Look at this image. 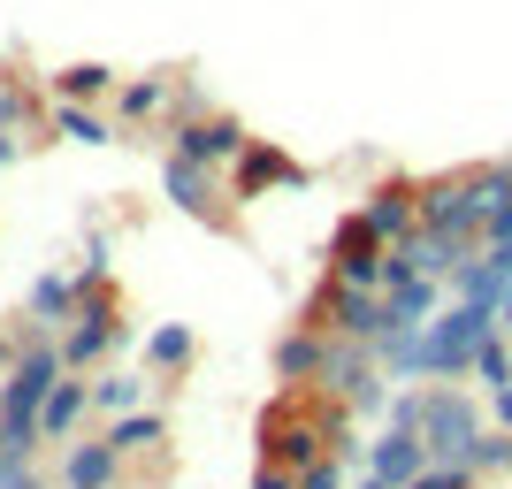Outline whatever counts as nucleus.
I'll return each mask as SVG.
<instances>
[{
	"label": "nucleus",
	"instance_id": "nucleus-20",
	"mask_svg": "<svg viewBox=\"0 0 512 489\" xmlns=\"http://www.w3.org/2000/svg\"><path fill=\"white\" fill-rule=\"evenodd\" d=\"M100 436H107L115 451H123V459H146V451H161V444H169V421H161L153 405H130V413H115V421H107Z\"/></svg>",
	"mask_w": 512,
	"mask_h": 489
},
{
	"label": "nucleus",
	"instance_id": "nucleus-34",
	"mask_svg": "<svg viewBox=\"0 0 512 489\" xmlns=\"http://www.w3.org/2000/svg\"><path fill=\"white\" fill-rule=\"evenodd\" d=\"M497 329L512 337V283H505V306H497Z\"/></svg>",
	"mask_w": 512,
	"mask_h": 489
},
{
	"label": "nucleus",
	"instance_id": "nucleus-15",
	"mask_svg": "<svg viewBox=\"0 0 512 489\" xmlns=\"http://www.w3.org/2000/svg\"><path fill=\"white\" fill-rule=\"evenodd\" d=\"M115 482H123V451L107 444V436L62 444V489H115Z\"/></svg>",
	"mask_w": 512,
	"mask_h": 489
},
{
	"label": "nucleus",
	"instance_id": "nucleus-13",
	"mask_svg": "<svg viewBox=\"0 0 512 489\" xmlns=\"http://www.w3.org/2000/svg\"><path fill=\"white\" fill-rule=\"evenodd\" d=\"M360 214L375 222V237H413L421 230V184H406V176H390V184H375V192L360 199Z\"/></svg>",
	"mask_w": 512,
	"mask_h": 489
},
{
	"label": "nucleus",
	"instance_id": "nucleus-30",
	"mask_svg": "<svg viewBox=\"0 0 512 489\" xmlns=\"http://www.w3.org/2000/svg\"><path fill=\"white\" fill-rule=\"evenodd\" d=\"M390 421L421 428V390H390Z\"/></svg>",
	"mask_w": 512,
	"mask_h": 489
},
{
	"label": "nucleus",
	"instance_id": "nucleus-1",
	"mask_svg": "<svg viewBox=\"0 0 512 489\" xmlns=\"http://www.w3.org/2000/svg\"><path fill=\"white\" fill-rule=\"evenodd\" d=\"M69 375L62 360V337L54 329H31L16 344V367H8V383H0V444L8 451H39L46 444V390Z\"/></svg>",
	"mask_w": 512,
	"mask_h": 489
},
{
	"label": "nucleus",
	"instance_id": "nucleus-18",
	"mask_svg": "<svg viewBox=\"0 0 512 489\" xmlns=\"http://www.w3.org/2000/svg\"><path fill=\"white\" fill-rule=\"evenodd\" d=\"M85 413H92V375L69 367L62 383L46 390V444H77V436H85Z\"/></svg>",
	"mask_w": 512,
	"mask_h": 489
},
{
	"label": "nucleus",
	"instance_id": "nucleus-8",
	"mask_svg": "<svg viewBox=\"0 0 512 489\" xmlns=\"http://www.w3.org/2000/svg\"><path fill=\"white\" fill-rule=\"evenodd\" d=\"M169 146L192 153V161H207V169H230L237 153L253 146V130L237 123V115H222V107H199V115H176L169 123Z\"/></svg>",
	"mask_w": 512,
	"mask_h": 489
},
{
	"label": "nucleus",
	"instance_id": "nucleus-19",
	"mask_svg": "<svg viewBox=\"0 0 512 489\" xmlns=\"http://www.w3.org/2000/svg\"><path fill=\"white\" fill-rule=\"evenodd\" d=\"M77 306H85V298H77V276H39V283H31V298H23L31 329H54V337L77 321Z\"/></svg>",
	"mask_w": 512,
	"mask_h": 489
},
{
	"label": "nucleus",
	"instance_id": "nucleus-36",
	"mask_svg": "<svg viewBox=\"0 0 512 489\" xmlns=\"http://www.w3.org/2000/svg\"><path fill=\"white\" fill-rule=\"evenodd\" d=\"M360 489H390V482H383V474H367V482H360Z\"/></svg>",
	"mask_w": 512,
	"mask_h": 489
},
{
	"label": "nucleus",
	"instance_id": "nucleus-16",
	"mask_svg": "<svg viewBox=\"0 0 512 489\" xmlns=\"http://www.w3.org/2000/svg\"><path fill=\"white\" fill-rule=\"evenodd\" d=\"M161 115H176V77H123L115 85V123L123 130H153Z\"/></svg>",
	"mask_w": 512,
	"mask_h": 489
},
{
	"label": "nucleus",
	"instance_id": "nucleus-24",
	"mask_svg": "<svg viewBox=\"0 0 512 489\" xmlns=\"http://www.w3.org/2000/svg\"><path fill=\"white\" fill-rule=\"evenodd\" d=\"M390 298V329H421L436 306H444V276H413V283H398V291H383Z\"/></svg>",
	"mask_w": 512,
	"mask_h": 489
},
{
	"label": "nucleus",
	"instance_id": "nucleus-29",
	"mask_svg": "<svg viewBox=\"0 0 512 489\" xmlns=\"http://www.w3.org/2000/svg\"><path fill=\"white\" fill-rule=\"evenodd\" d=\"M77 283H107V237H85V260H77Z\"/></svg>",
	"mask_w": 512,
	"mask_h": 489
},
{
	"label": "nucleus",
	"instance_id": "nucleus-28",
	"mask_svg": "<svg viewBox=\"0 0 512 489\" xmlns=\"http://www.w3.org/2000/svg\"><path fill=\"white\" fill-rule=\"evenodd\" d=\"M23 123H31V92L0 77V130H23Z\"/></svg>",
	"mask_w": 512,
	"mask_h": 489
},
{
	"label": "nucleus",
	"instance_id": "nucleus-5",
	"mask_svg": "<svg viewBox=\"0 0 512 489\" xmlns=\"http://www.w3.org/2000/svg\"><path fill=\"white\" fill-rule=\"evenodd\" d=\"M421 436H428V459H467L474 436H482V413H474L451 383L428 375L421 383Z\"/></svg>",
	"mask_w": 512,
	"mask_h": 489
},
{
	"label": "nucleus",
	"instance_id": "nucleus-9",
	"mask_svg": "<svg viewBox=\"0 0 512 489\" xmlns=\"http://www.w3.org/2000/svg\"><path fill=\"white\" fill-rule=\"evenodd\" d=\"M383 253H390V237H375V222H367L360 207L329 230V276L337 283H375V291H383Z\"/></svg>",
	"mask_w": 512,
	"mask_h": 489
},
{
	"label": "nucleus",
	"instance_id": "nucleus-6",
	"mask_svg": "<svg viewBox=\"0 0 512 489\" xmlns=\"http://www.w3.org/2000/svg\"><path fill=\"white\" fill-rule=\"evenodd\" d=\"M123 344H130V321L115 314V298H85L77 321L62 329V360L77 367V375H92V367H107Z\"/></svg>",
	"mask_w": 512,
	"mask_h": 489
},
{
	"label": "nucleus",
	"instance_id": "nucleus-17",
	"mask_svg": "<svg viewBox=\"0 0 512 489\" xmlns=\"http://www.w3.org/2000/svg\"><path fill=\"white\" fill-rule=\"evenodd\" d=\"M46 123H54V138H69V146H123V123H115L100 100H54Z\"/></svg>",
	"mask_w": 512,
	"mask_h": 489
},
{
	"label": "nucleus",
	"instance_id": "nucleus-3",
	"mask_svg": "<svg viewBox=\"0 0 512 489\" xmlns=\"http://www.w3.org/2000/svg\"><path fill=\"white\" fill-rule=\"evenodd\" d=\"M390 375H383V352L360 337H337L329 344V375H321L314 390H329L337 405H360V413H390Z\"/></svg>",
	"mask_w": 512,
	"mask_h": 489
},
{
	"label": "nucleus",
	"instance_id": "nucleus-27",
	"mask_svg": "<svg viewBox=\"0 0 512 489\" xmlns=\"http://www.w3.org/2000/svg\"><path fill=\"white\" fill-rule=\"evenodd\" d=\"M406 489H474V459H428Z\"/></svg>",
	"mask_w": 512,
	"mask_h": 489
},
{
	"label": "nucleus",
	"instance_id": "nucleus-2",
	"mask_svg": "<svg viewBox=\"0 0 512 489\" xmlns=\"http://www.w3.org/2000/svg\"><path fill=\"white\" fill-rule=\"evenodd\" d=\"M490 329H497V306H474V298L436 306V314L421 321V375H436V383L474 375V352H482V337H490Z\"/></svg>",
	"mask_w": 512,
	"mask_h": 489
},
{
	"label": "nucleus",
	"instance_id": "nucleus-14",
	"mask_svg": "<svg viewBox=\"0 0 512 489\" xmlns=\"http://www.w3.org/2000/svg\"><path fill=\"white\" fill-rule=\"evenodd\" d=\"M329 329H314V321H299L291 337L276 344V383H291V390H306V383H321L329 375Z\"/></svg>",
	"mask_w": 512,
	"mask_h": 489
},
{
	"label": "nucleus",
	"instance_id": "nucleus-11",
	"mask_svg": "<svg viewBox=\"0 0 512 489\" xmlns=\"http://www.w3.org/2000/svg\"><path fill=\"white\" fill-rule=\"evenodd\" d=\"M421 222L428 230H444V237H459V245H474V237L490 230V214L474 207V192H467V176H459V184H421Z\"/></svg>",
	"mask_w": 512,
	"mask_h": 489
},
{
	"label": "nucleus",
	"instance_id": "nucleus-22",
	"mask_svg": "<svg viewBox=\"0 0 512 489\" xmlns=\"http://www.w3.org/2000/svg\"><path fill=\"white\" fill-rule=\"evenodd\" d=\"M505 268H497L490 253H467L459 268H451V298H474V306H505Z\"/></svg>",
	"mask_w": 512,
	"mask_h": 489
},
{
	"label": "nucleus",
	"instance_id": "nucleus-31",
	"mask_svg": "<svg viewBox=\"0 0 512 489\" xmlns=\"http://www.w3.org/2000/svg\"><path fill=\"white\" fill-rule=\"evenodd\" d=\"M253 489H299V474H291V467H276V459H260Z\"/></svg>",
	"mask_w": 512,
	"mask_h": 489
},
{
	"label": "nucleus",
	"instance_id": "nucleus-25",
	"mask_svg": "<svg viewBox=\"0 0 512 489\" xmlns=\"http://www.w3.org/2000/svg\"><path fill=\"white\" fill-rule=\"evenodd\" d=\"M130 405H146V375H123V367H92V413H130Z\"/></svg>",
	"mask_w": 512,
	"mask_h": 489
},
{
	"label": "nucleus",
	"instance_id": "nucleus-35",
	"mask_svg": "<svg viewBox=\"0 0 512 489\" xmlns=\"http://www.w3.org/2000/svg\"><path fill=\"white\" fill-rule=\"evenodd\" d=\"M8 367H16V344H0V375H8Z\"/></svg>",
	"mask_w": 512,
	"mask_h": 489
},
{
	"label": "nucleus",
	"instance_id": "nucleus-33",
	"mask_svg": "<svg viewBox=\"0 0 512 489\" xmlns=\"http://www.w3.org/2000/svg\"><path fill=\"white\" fill-rule=\"evenodd\" d=\"M497 428H512V390H497Z\"/></svg>",
	"mask_w": 512,
	"mask_h": 489
},
{
	"label": "nucleus",
	"instance_id": "nucleus-23",
	"mask_svg": "<svg viewBox=\"0 0 512 489\" xmlns=\"http://www.w3.org/2000/svg\"><path fill=\"white\" fill-rule=\"evenodd\" d=\"M115 85H123V77H115L107 62H69V69H54V77H46V92H54V100H115Z\"/></svg>",
	"mask_w": 512,
	"mask_h": 489
},
{
	"label": "nucleus",
	"instance_id": "nucleus-12",
	"mask_svg": "<svg viewBox=\"0 0 512 489\" xmlns=\"http://www.w3.org/2000/svg\"><path fill=\"white\" fill-rule=\"evenodd\" d=\"M421 467H428V436H421V428H406V421H390L383 436L367 444V474H383L390 489H406Z\"/></svg>",
	"mask_w": 512,
	"mask_h": 489
},
{
	"label": "nucleus",
	"instance_id": "nucleus-32",
	"mask_svg": "<svg viewBox=\"0 0 512 489\" xmlns=\"http://www.w3.org/2000/svg\"><path fill=\"white\" fill-rule=\"evenodd\" d=\"M16 153H23V146H16V130H0V169H8V161H16Z\"/></svg>",
	"mask_w": 512,
	"mask_h": 489
},
{
	"label": "nucleus",
	"instance_id": "nucleus-21",
	"mask_svg": "<svg viewBox=\"0 0 512 489\" xmlns=\"http://www.w3.org/2000/svg\"><path fill=\"white\" fill-rule=\"evenodd\" d=\"M192 360H199V337L184 329V321H161V329H146V375H184Z\"/></svg>",
	"mask_w": 512,
	"mask_h": 489
},
{
	"label": "nucleus",
	"instance_id": "nucleus-7",
	"mask_svg": "<svg viewBox=\"0 0 512 489\" xmlns=\"http://www.w3.org/2000/svg\"><path fill=\"white\" fill-rule=\"evenodd\" d=\"M276 184H283V192H306V184H314V169H306V161H291L283 146H268V138H253V146L230 161V199H237V207H253V199L276 192Z\"/></svg>",
	"mask_w": 512,
	"mask_h": 489
},
{
	"label": "nucleus",
	"instance_id": "nucleus-10",
	"mask_svg": "<svg viewBox=\"0 0 512 489\" xmlns=\"http://www.w3.org/2000/svg\"><path fill=\"white\" fill-rule=\"evenodd\" d=\"M321 451H352V444H344L329 421H299L291 405H276V421L260 428V459H276V467H291V474H299L306 459H321Z\"/></svg>",
	"mask_w": 512,
	"mask_h": 489
},
{
	"label": "nucleus",
	"instance_id": "nucleus-4",
	"mask_svg": "<svg viewBox=\"0 0 512 489\" xmlns=\"http://www.w3.org/2000/svg\"><path fill=\"white\" fill-rule=\"evenodd\" d=\"M161 199H169L176 214H192V222H214V230H222V222H230V207L237 199L222 192V169H207V161H192V153H161Z\"/></svg>",
	"mask_w": 512,
	"mask_h": 489
},
{
	"label": "nucleus",
	"instance_id": "nucleus-26",
	"mask_svg": "<svg viewBox=\"0 0 512 489\" xmlns=\"http://www.w3.org/2000/svg\"><path fill=\"white\" fill-rule=\"evenodd\" d=\"M474 375H482L490 390H512V352H505V329H490V337H482V352H474Z\"/></svg>",
	"mask_w": 512,
	"mask_h": 489
}]
</instances>
